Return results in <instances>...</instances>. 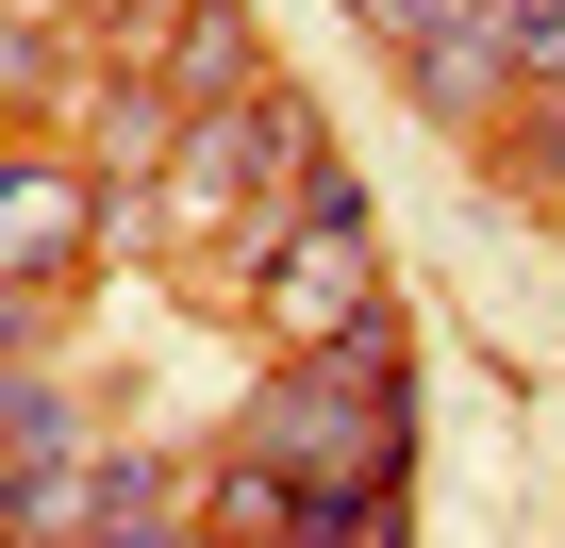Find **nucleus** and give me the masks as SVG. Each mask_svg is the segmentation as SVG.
Wrapping results in <instances>:
<instances>
[{
  "label": "nucleus",
  "mask_w": 565,
  "mask_h": 548,
  "mask_svg": "<svg viewBox=\"0 0 565 548\" xmlns=\"http://www.w3.org/2000/svg\"><path fill=\"white\" fill-rule=\"evenodd\" d=\"M233 283H249V333L282 366H317V350H366L383 333V249H366V183L317 150V183L282 200L249 249H233Z\"/></svg>",
  "instance_id": "nucleus-1"
},
{
  "label": "nucleus",
  "mask_w": 565,
  "mask_h": 548,
  "mask_svg": "<svg viewBox=\"0 0 565 548\" xmlns=\"http://www.w3.org/2000/svg\"><path fill=\"white\" fill-rule=\"evenodd\" d=\"M399 350L366 333V350H317V366H282L266 399H249V465H282L317 515H366V498H399Z\"/></svg>",
  "instance_id": "nucleus-2"
},
{
  "label": "nucleus",
  "mask_w": 565,
  "mask_h": 548,
  "mask_svg": "<svg viewBox=\"0 0 565 548\" xmlns=\"http://www.w3.org/2000/svg\"><path fill=\"white\" fill-rule=\"evenodd\" d=\"M100 233H117V183L100 166H67V150H18V166H0V300H18V350H34L51 283H84Z\"/></svg>",
  "instance_id": "nucleus-3"
},
{
  "label": "nucleus",
  "mask_w": 565,
  "mask_h": 548,
  "mask_svg": "<svg viewBox=\"0 0 565 548\" xmlns=\"http://www.w3.org/2000/svg\"><path fill=\"white\" fill-rule=\"evenodd\" d=\"M399 84H416V117L499 133V117H515V84H532V0H433L416 51H399Z\"/></svg>",
  "instance_id": "nucleus-4"
},
{
  "label": "nucleus",
  "mask_w": 565,
  "mask_h": 548,
  "mask_svg": "<svg viewBox=\"0 0 565 548\" xmlns=\"http://www.w3.org/2000/svg\"><path fill=\"white\" fill-rule=\"evenodd\" d=\"M150 67H167V100H183V117H216V100H266V34H249V0H183Z\"/></svg>",
  "instance_id": "nucleus-5"
},
{
  "label": "nucleus",
  "mask_w": 565,
  "mask_h": 548,
  "mask_svg": "<svg viewBox=\"0 0 565 548\" xmlns=\"http://www.w3.org/2000/svg\"><path fill=\"white\" fill-rule=\"evenodd\" d=\"M0 449H18V465H67V383L18 350V366H0Z\"/></svg>",
  "instance_id": "nucleus-6"
},
{
  "label": "nucleus",
  "mask_w": 565,
  "mask_h": 548,
  "mask_svg": "<svg viewBox=\"0 0 565 548\" xmlns=\"http://www.w3.org/2000/svg\"><path fill=\"white\" fill-rule=\"evenodd\" d=\"M532 84H565V0H532Z\"/></svg>",
  "instance_id": "nucleus-7"
}]
</instances>
